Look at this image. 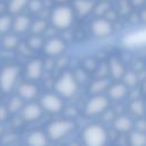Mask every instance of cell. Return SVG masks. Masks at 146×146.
<instances>
[{
    "mask_svg": "<svg viewBox=\"0 0 146 146\" xmlns=\"http://www.w3.org/2000/svg\"><path fill=\"white\" fill-rule=\"evenodd\" d=\"M91 30L95 35L97 36H107L112 33V24L110 21L104 19V18H98L94 21L91 25Z\"/></svg>",
    "mask_w": 146,
    "mask_h": 146,
    "instance_id": "obj_8",
    "label": "cell"
},
{
    "mask_svg": "<svg viewBox=\"0 0 146 146\" xmlns=\"http://www.w3.org/2000/svg\"><path fill=\"white\" fill-rule=\"evenodd\" d=\"M130 111L133 114H136L138 116H141L144 114V103L140 99H135L130 104Z\"/></svg>",
    "mask_w": 146,
    "mask_h": 146,
    "instance_id": "obj_27",
    "label": "cell"
},
{
    "mask_svg": "<svg viewBox=\"0 0 146 146\" xmlns=\"http://www.w3.org/2000/svg\"><path fill=\"white\" fill-rule=\"evenodd\" d=\"M56 1H66V0H56Z\"/></svg>",
    "mask_w": 146,
    "mask_h": 146,
    "instance_id": "obj_36",
    "label": "cell"
},
{
    "mask_svg": "<svg viewBox=\"0 0 146 146\" xmlns=\"http://www.w3.org/2000/svg\"><path fill=\"white\" fill-rule=\"evenodd\" d=\"M108 106V100L104 96H95L92 97L86 105V113L88 115H96L103 113Z\"/></svg>",
    "mask_w": 146,
    "mask_h": 146,
    "instance_id": "obj_6",
    "label": "cell"
},
{
    "mask_svg": "<svg viewBox=\"0 0 146 146\" xmlns=\"http://www.w3.org/2000/svg\"><path fill=\"white\" fill-rule=\"evenodd\" d=\"M22 114H23L24 120H26V121H34V120H36V119H39L41 116L42 108H41L40 105L31 103V104L24 106Z\"/></svg>",
    "mask_w": 146,
    "mask_h": 146,
    "instance_id": "obj_11",
    "label": "cell"
},
{
    "mask_svg": "<svg viewBox=\"0 0 146 146\" xmlns=\"http://www.w3.org/2000/svg\"><path fill=\"white\" fill-rule=\"evenodd\" d=\"M145 39H146L145 30L135 31L124 38V43L127 46H140L145 43Z\"/></svg>",
    "mask_w": 146,
    "mask_h": 146,
    "instance_id": "obj_12",
    "label": "cell"
},
{
    "mask_svg": "<svg viewBox=\"0 0 146 146\" xmlns=\"http://www.w3.org/2000/svg\"><path fill=\"white\" fill-rule=\"evenodd\" d=\"M27 5H29L30 10L33 13H39L42 8V1L41 0H30V1H27Z\"/></svg>",
    "mask_w": 146,
    "mask_h": 146,
    "instance_id": "obj_30",
    "label": "cell"
},
{
    "mask_svg": "<svg viewBox=\"0 0 146 146\" xmlns=\"http://www.w3.org/2000/svg\"><path fill=\"white\" fill-rule=\"evenodd\" d=\"M22 107H23V100H22V98L21 97H13L9 100V103H8L7 110L9 112H17Z\"/></svg>",
    "mask_w": 146,
    "mask_h": 146,
    "instance_id": "obj_26",
    "label": "cell"
},
{
    "mask_svg": "<svg viewBox=\"0 0 146 146\" xmlns=\"http://www.w3.org/2000/svg\"><path fill=\"white\" fill-rule=\"evenodd\" d=\"M108 86H110L108 79L99 78L98 80H96V81L90 86V92H92V94H100V92H103L105 89H107Z\"/></svg>",
    "mask_w": 146,
    "mask_h": 146,
    "instance_id": "obj_21",
    "label": "cell"
},
{
    "mask_svg": "<svg viewBox=\"0 0 146 146\" xmlns=\"http://www.w3.org/2000/svg\"><path fill=\"white\" fill-rule=\"evenodd\" d=\"M36 94H38V89L33 83L25 82L18 87V95L23 99H32L36 96Z\"/></svg>",
    "mask_w": 146,
    "mask_h": 146,
    "instance_id": "obj_13",
    "label": "cell"
},
{
    "mask_svg": "<svg viewBox=\"0 0 146 146\" xmlns=\"http://www.w3.org/2000/svg\"><path fill=\"white\" fill-rule=\"evenodd\" d=\"M108 95L112 99L119 100L122 99L125 95H127V87L123 83H116L113 84L110 89H108Z\"/></svg>",
    "mask_w": 146,
    "mask_h": 146,
    "instance_id": "obj_18",
    "label": "cell"
},
{
    "mask_svg": "<svg viewBox=\"0 0 146 146\" xmlns=\"http://www.w3.org/2000/svg\"><path fill=\"white\" fill-rule=\"evenodd\" d=\"M132 2H133L135 6H140V5L144 3V0H132Z\"/></svg>",
    "mask_w": 146,
    "mask_h": 146,
    "instance_id": "obj_35",
    "label": "cell"
},
{
    "mask_svg": "<svg viewBox=\"0 0 146 146\" xmlns=\"http://www.w3.org/2000/svg\"><path fill=\"white\" fill-rule=\"evenodd\" d=\"M43 71V63L40 59H33L26 65V75L31 80H38L41 78Z\"/></svg>",
    "mask_w": 146,
    "mask_h": 146,
    "instance_id": "obj_10",
    "label": "cell"
},
{
    "mask_svg": "<svg viewBox=\"0 0 146 146\" xmlns=\"http://www.w3.org/2000/svg\"><path fill=\"white\" fill-rule=\"evenodd\" d=\"M129 143L131 146H145L146 145V136L141 131H133L130 133Z\"/></svg>",
    "mask_w": 146,
    "mask_h": 146,
    "instance_id": "obj_20",
    "label": "cell"
},
{
    "mask_svg": "<svg viewBox=\"0 0 146 146\" xmlns=\"http://www.w3.org/2000/svg\"><path fill=\"white\" fill-rule=\"evenodd\" d=\"M8 116V110L5 106H0V122L5 121Z\"/></svg>",
    "mask_w": 146,
    "mask_h": 146,
    "instance_id": "obj_34",
    "label": "cell"
},
{
    "mask_svg": "<svg viewBox=\"0 0 146 146\" xmlns=\"http://www.w3.org/2000/svg\"><path fill=\"white\" fill-rule=\"evenodd\" d=\"M108 67H110L111 74H112V76L114 79L117 80V79H121L123 76V74H124V67H123V65L117 59H115V58L111 59Z\"/></svg>",
    "mask_w": 146,
    "mask_h": 146,
    "instance_id": "obj_19",
    "label": "cell"
},
{
    "mask_svg": "<svg viewBox=\"0 0 146 146\" xmlns=\"http://www.w3.org/2000/svg\"><path fill=\"white\" fill-rule=\"evenodd\" d=\"M46 29H47V22L43 21V19H36V21H34V22L32 23V25H31V30H32V32H33L35 35L42 33Z\"/></svg>",
    "mask_w": 146,
    "mask_h": 146,
    "instance_id": "obj_25",
    "label": "cell"
},
{
    "mask_svg": "<svg viewBox=\"0 0 146 146\" xmlns=\"http://www.w3.org/2000/svg\"><path fill=\"white\" fill-rule=\"evenodd\" d=\"M18 38L15 34H7L3 39H2V46L6 49H14L17 44H18Z\"/></svg>",
    "mask_w": 146,
    "mask_h": 146,
    "instance_id": "obj_23",
    "label": "cell"
},
{
    "mask_svg": "<svg viewBox=\"0 0 146 146\" xmlns=\"http://www.w3.org/2000/svg\"><path fill=\"white\" fill-rule=\"evenodd\" d=\"M74 7H75V10L79 14V16H86L94 8V3L90 0H75Z\"/></svg>",
    "mask_w": 146,
    "mask_h": 146,
    "instance_id": "obj_17",
    "label": "cell"
},
{
    "mask_svg": "<svg viewBox=\"0 0 146 146\" xmlns=\"http://www.w3.org/2000/svg\"><path fill=\"white\" fill-rule=\"evenodd\" d=\"M55 88L59 95L65 96V97H70V96L75 94V91L78 89V83L71 73H65L56 82Z\"/></svg>",
    "mask_w": 146,
    "mask_h": 146,
    "instance_id": "obj_4",
    "label": "cell"
},
{
    "mask_svg": "<svg viewBox=\"0 0 146 146\" xmlns=\"http://www.w3.org/2000/svg\"><path fill=\"white\" fill-rule=\"evenodd\" d=\"M82 138L86 146H105L107 133L103 127L98 124H91L83 130Z\"/></svg>",
    "mask_w": 146,
    "mask_h": 146,
    "instance_id": "obj_1",
    "label": "cell"
},
{
    "mask_svg": "<svg viewBox=\"0 0 146 146\" xmlns=\"http://www.w3.org/2000/svg\"><path fill=\"white\" fill-rule=\"evenodd\" d=\"M41 108L50 113H57L63 108V100L54 94H47L41 98Z\"/></svg>",
    "mask_w": 146,
    "mask_h": 146,
    "instance_id": "obj_7",
    "label": "cell"
},
{
    "mask_svg": "<svg viewBox=\"0 0 146 146\" xmlns=\"http://www.w3.org/2000/svg\"><path fill=\"white\" fill-rule=\"evenodd\" d=\"M132 127H133V123H132L131 119L128 116L122 115V116H119L114 120V128H115V130H117L120 132L130 131Z\"/></svg>",
    "mask_w": 146,
    "mask_h": 146,
    "instance_id": "obj_16",
    "label": "cell"
},
{
    "mask_svg": "<svg viewBox=\"0 0 146 146\" xmlns=\"http://www.w3.org/2000/svg\"><path fill=\"white\" fill-rule=\"evenodd\" d=\"M13 24V19L8 15H2L0 16V33H6Z\"/></svg>",
    "mask_w": 146,
    "mask_h": 146,
    "instance_id": "obj_28",
    "label": "cell"
},
{
    "mask_svg": "<svg viewBox=\"0 0 146 146\" xmlns=\"http://www.w3.org/2000/svg\"><path fill=\"white\" fill-rule=\"evenodd\" d=\"M110 10V5L107 2H99L96 7H95V14L100 16V15H105L106 11Z\"/></svg>",
    "mask_w": 146,
    "mask_h": 146,
    "instance_id": "obj_29",
    "label": "cell"
},
{
    "mask_svg": "<svg viewBox=\"0 0 146 146\" xmlns=\"http://www.w3.org/2000/svg\"><path fill=\"white\" fill-rule=\"evenodd\" d=\"M135 127H136L137 131H141V132H144V131H145V129H146V123H145V121H144V120H139V121H137V122H136Z\"/></svg>",
    "mask_w": 146,
    "mask_h": 146,
    "instance_id": "obj_33",
    "label": "cell"
},
{
    "mask_svg": "<svg viewBox=\"0 0 146 146\" xmlns=\"http://www.w3.org/2000/svg\"><path fill=\"white\" fill-rule=\"evenodd\" d=\"M29 0H10L8 5V10L11 14H18L22 11V9L27 5Z\"/></svg>",
    "mask_w": 146,
    "mask_h": 146,
    "instance_id": "obj_22",
    "label": "cell"
},
{
    "mask_svg": "<svg viewBox=\"0 0 146 146\" xmlns=\"http://www.w3.org/2000/svg\"><path fill=\"white\" fill-rule=\"evenodd\" d=\"M29 46L32 48V49H39L41 46H42V39L38 35H34L32 38H30L29 40Z\"/></svg>",
    "mask_w": 146,
    "mask_h": 146,
    "instance_id": "obj_31",
    "label": "cell"
},
{
    "mask_svg": "<svg viewBox=\"0 0 146 146\" xmlns=\"http://www.w3.org/2000/svg\"><path fill=\"white\" fill-rule=\"evenodd\" d=\"M19 70L16 66H6L0 73V89L3 92H9L16 83Z\"/></svg>",
    "mask_w": 146,
    "mask_h": 146,
    "instance_id": "obj_5",
    "label": "cell"
},
{
    "mask_svg": "<svg viewBox=\"0 0 146 146\" xmlns=\"http://www.w3.org/2000/svg\"><path fill=\"white\" fill-rule=\"evenodd\" d=\"M73 76H74L75 81H82V82H83V81H86V79H87V74H86L84 71H82V70H78Z\"/></svg>",
    "mask_w": 146,
    "mask_h": 146,
    "instance_id": "obj_32",
    "label": "cell"
},
{
    "mask_svg": "<svg viewBox=\"0 0 146 146\" xmlns=\"http://www.w3.org/2000/svg\"><path fill=\"white\" fill-rule=\"evenodd\" d=\"M73 21V11L67 6H60L54 9L51 14V23L57 29H67Z\"/></svg>",
    "mask_w": 146,
    "mask_h": 146,
    "instance_id": "obj_2",
    "label": "cell"
},
{
    "mask_svg": "<svg viewBox=\"0 0 146 146\" xmlns=\"http://www.w3.org/2000/svg\"><path fill=\"white\" fill-rule=\"evenodd\" d=\"M74 129V122L70 120H59L48 125V135L51 139L57 140L70 133Z\"/></svg>",
    "mask_w": 146,
    "mask_h": 146,
    "instance_id": "obj_3",
    "label": "cell"
},
{
    "mask_svg": "<svg viewBox=\"0 0 146 146\" xmlns=\"http://www.w3.org/2000/svg\"><path fill=\"white\" fill-rule=\"evenodd\" d=\"M26 141L29 146H47V137L42 131H33L29 135Z\"/></svg>",
    "mask_w": 146,
    "mask_h": 146,
    "instance_id": "obj_14",
    "label": "cell"
},
{
    "mask_svg": "<svg viewBox=\"0 0 146 146\" xmlns=\"http://www.w3.org/2000/svg\"><path fill=\"white\" fill-rule=\"evenodd\" d=\"M30 24H31L30 18L27 16L21 15V16H17L13 21V24L11 25H13L15 32H17V33H24L30 27Z\"/></svg>",
    "mask_w": 146,
    "mask_h": 146,
    "instance_id": "obj_15",
    "label": "cell"
},
{
    "mask_svg": "<svg viewBox=\"0 0 146 146\" xmlns=\"http://www.w3.org/2000/svg\"><path fill=\"white\" fill-rule=\"evenodd\" d=\"M65 49V43L58 38H52L44 44V52L49 56H57L62 54Z\"/></svg>",
    "mask_w": 146,
    "mask_h": 146,
    "instance_id": "obj_9",
    "label": "cell"
},
{
    "mask_svg": "<svg viewBox=\"0 0 146 146\" xmlns=\"http://www.w3.org/2000/svg\"><path fill=\"white\" fill-rule=\"evenodd\" d=\"M122 78H123V81H124L123 84L125 87H135L138 82V76L133 72H127V73L124 72Z\"/></svg>",
    "mask_w": 146,
    "mask_h": 146,
    "instance_id": "obj_24",
    "label": "cell"
}]
</instances>
